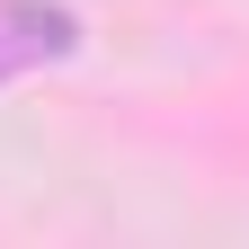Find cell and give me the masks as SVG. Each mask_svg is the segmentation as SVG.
Listing matches in <instances>:
<instances>
[{
    "instance_id": "cell-1",
    "label": "cell",
    "mask_w": 249,
    "mask_h": 249,
    "mask_svg": "<svg viewBox=\"0 0 249 249\" xmlns=\"http://www.w3.org/2000/svg\"><path fill=\"white\" fill-rule=\"evenodd\" d=\"M80 45V18L62 9V0H0V80L18 71H45Z\"/></svg>"
}]
</instances>
